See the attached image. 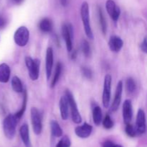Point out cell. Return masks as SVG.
Here are the masks:
<instances>
[{
    "label": "cell",
    "mask_w": 147,
    "mask_h": 147,
    "mask_svg": "<svg viewBox=\"0 0 147 147\" xmlns=\"http://www.w3.org/2000/svg\"><path fill=\"white\" fill-rule=\"evenodd\" d=\"M80 17H81L83 29H84L86 36L90 40H93L94 36H93V30L90 25V11H89V5L87 1H84L82 4L81 7H80Z\"/></svg>",
    "instance_id": "6da1fadb"
},
{
    "label": "cell",
    "mask_w": 147,
    "mask_h": 147,
    "mask_svg": "<svg viewBox=\"0 0 147 147\" xmlns=\"http://www.w3.org/2000/svg\"><path fill=\"white\" fill-rule=\"evenodd\" d=\"M18 120L14 114H9L4 118L3 121V131L4 135L8 139L14 138Z\"/></svg>",
    "instance_id": "7a4b0ae2"
},
{
    "label": "cell",
    "mask_w": 147,
    "mask_h": 147,
    "mask_svg": "<svg viewBox=\"0 0 147 147\" xmlns=\"http://www.w3.org/2000/svg\"><path fill=\"white\" fill-rule=\"evenodd\" d=\"M24 62L28 70L29 76L32 81L38 79L40 76V61L38 59H33L30 56H26Z\"/></svg>",
    "instance_id": "3957f363"
},
{
    "label": "cell",
    "mask_w": 147,
    "mask_h": 147,
    "mask_svg": "<svg viewBox=\"0 0 147 147\" xmlns=\"http://www.w3.org/2000/svg\"><path fill=\"white\" fill-rule=\"evenodd\" d=\"M65 96L67 97V101L69 103V107H70V113H71V118L72 120L76 124H79L82 121V117L80 115V112L78 108L77 104H76L75 98L73 97V94L69 90H66Z\"/></svg>",
    "instance_id": "277c9868"
},
{
    "label": "cell",
    "mask_w": 147,
    "mask_h": 147,
    "mask_svg": "<svg viewBox=\"0 0 147 147\" xmlns=\"http://www.w3.org/2000/svg\"><path fill=\"white\" fill-rule=\"evenodd\" d=\"M31 122L32 129L36 135H40L42 130V115L41 112L36 108H32L30 110Z\"/></svg>",
    "instance_id": "5b68a950"
},
{
    "label": "cell",
    "mask_w": 147,
    "mask_h": 147,
    "mask_svg": "<svg viewBox=\"0 0 147 147\" xmlns=\"http://www.w3.org/2000/svg\"><path fill=\"white\" fill-rule=\"evenodd\" d=\"M30 39V31L25 26L18 27L14 34V43L20 47H24Z\"/></svg>",
    "instance_id": "8992f818"
},
{
    "label": "cell",
    "mask_w": 147,
    "mask_h": 147,
    "mask_svg": "<svg viewBox=\"0 0 147 147\" xmlns=\"http://www.w3.org/2000/svg\"><path fill=\"white\" fill-rule=\"evenodd\" d=\"M111 76L110 74H106L104 78L103 95H102V102L105 108H109L110 104L111 96Z\"/></svg>",
    "instance_id": "52a82bcc"
},
{
    "label": "cell",
    "mask_w": 147,
    "mask_h": 147,
    "mask_svg": "<svg viewBox=\"0 0 147 147\" xmlns=\"http://www.w3.org/2000/svg\"><path fill=\"white\" fill-rule=\"evenodd\" d=\"M62 35L65 42V46L68 52L73 50V29L70 24H64L62 27Z\"/></svg>",
    "instance_id": "ba28073f"
},
{
    "label": "cell",
    "mask_w": 147,
    "mask_h": 147,
    "mask_svg": "<svg viewBox=\"0 0 147 147\" xmlns=\"http://www.w3.org/2000/svg\"><path fill=\"white\" fill-rule=\"evenodd\" d=\"M53 63H54V55H53V50L51 47H48L46 50L45 56V71L46 77L47 80L51 77L52 71H53Z\"/></svg>",
    "instance_id": "9c48e42d"
},
{
    "label": "cell",
    "mask_w": 147,
    "mask_h": 147,
    "mask_svg": "<svg viewBox=\"0 0 147 147\" xmlns=\"http://www.w3.org/2000/svg\"><path fill=\"white\" fill-rule=\"evenodd\" d=\"M106 8L109 16L113 21H118L121 14L120 8L116 5L113 0H107L106 3Z\"/></svg>",
    "instance_id": "30bf717a"
},
{
    "label": "cell",
    "mask_w": 147,
    "mask_h": 147,
    "mask_svg": "<svg viewBox=\"0 0 147 147\" xmlns=\"http://www.w3.org/2000/svg\"><path fill=\"white\" fill-rule=\"evenodd\" d=\"M136 129L137 134H143L146 131V115L142 109L138 110L136 120Z\"/></svg>",
    "instance_id": "8fae6325"
},
{
    "label": "cell",
    "mask_w": 147,
    "mask_h": 147,
    "mask_svg": "<svg viewBox=\"0 0 147 147\" xmlns=\"http://www.w3.org/2000/svg\"><path fill=\"white\" fill-rule=\"evenodd\" d=\"M123 82L122 81H119L118 82L117 86L116 89V92H115L114 99H113V102H112L111 108V110L113 112H116L118 110L120 106L121 102V97H122V92H123Z\"/></svg>",
    "instance_id": "7c38bea8"
},
{
    "label": "cell",
    "mask_w": 147,
    "mask_h": 147,
    "mask_svg": "<svg viewBox=\"0 0 147 147\" xmlns=\"http://www.w3.org/2000/svg\"><path fill=\"white\" fill-rule=\"evenodd\" d=\"M133 118V106L130 99H126L123 104V118L125 124L131 123Z\"/></svg>",
    "instance_id": "4fadbf2b"
},
{
    "label": "cell",
    "mask_w": 147,
    "mask_h": 147,
    "mask_svg": "<svg viewBox=\"0 0 147 147\" xmlns=\"http://www.w3.org/2000/svg\"><path fill=\"white\" fill-rule=\"evenodd\" d=\"M93 131V127L88 122H84L82 125L77 126L75 129L76 135L81 138H86L89 137Z\"/></svg>",
    "instance_id": "5bb4252c"
},
{
    "label": "cell",
    "mask_w": 147,
    "mask_h": 147,
    "mask_svg": "<svg viewBox=\"0 0 147 147\" xmlns=\"http://www.w3.org/2000/svg\"><path fill=\"white\" fill-rule=\"evenodd\" d=\"M123 46V41L117 35H112L109 41V48L114 53H118L121 50Z\"/></svg>",
    "instance_id": "9a60e30c"
},
{
    "label": "cell",
    "mask_w": 147,
    "mask_h": 147,
    "mask_svg": "<svg viewBox=\"0 0 147 147\" xmlns=\"http://www.w3.org/2000/svg\"><path fill=\"white\" fill-rule=\"evenodd\" d=\"M59 107H60V117L63 120H67L69 117V107L68 101H67L66 96H63L60 97L59 102Z\"/></svg>",
    "instance_id": "2e32d148"
},
{
    "label": "cell",
    "mask_w": 147,
    "mask_h": 147,
    "mask_svg": "<svg viewBox=\"0 0 147 147\" xmlns=\"http://www.w3.org/2000/svg\"><path fill=\"white\" fill-rule=\"evenodd\" d=\"M20 135L23 144L25 147H32L31 141H30V131H29V126L27 124L24 123L20 127Z\"/></svg>",
    "instance_id": "e0dca14e"
},
{
    "label": "cell",
    "mask_w": 147,
    "mask_h": 147,
    "mask_svg": "<svg viewBox=\"0 0 147 147\" xmlns=\"http://www.w3.org/2000/svg\"><path fill=\"white\" fill-rule=\"evenodd\" d=\"M11 75V69L8 64L2 63L0 64V82L7 83L9 82Z\"/></svg>",
    "instance_id": "ac0fdd59"
},
{
    "label": "cell",
    "mask_w": 147,
    "mask_h": 147,
    "mask_svg": "<svg viewBox=\"0 0 147 147\" xmlns=\"http://www.w3.org/2000/svg\"><path fill=\"white\" fill-rule=\"evenodd\" d=\"M39 28L43 33H50L53 30V22L49 18H43L39 22Z\"/></svg>",
    "instance_id": "d6986e66"
},
{
    "label": "cell",
    "mask_w": 147,
    "mask_h": 147,
    "mask_svg": "<svg viewBox=\"0 0 147 147\" xmlns=\"http://www.w3.org/2000/svg\"><path fill=\"white\" fill-rule=\"evenodd\" d=\"M11 84L12 89L17 93H22V92H24L22 82L18 76H13L11 81Z\"/></svg>",
    "instance_id": "ffe728a7"
},
{
    "label": "cell",
    "mask_w": 147,
    "mask_h": 147,
    "mask_svg": "<svg viewBox=\"0 0 147 147\" xmlns=\"http://www.w3.org/2000/svg\"><path fill=\"white\" fill-rule=\"evenodd\" d=\"M93 120L96 125H99L103 121L102 110L99 106H95L93 108Z\"/></svg>",
    "instance_id": "44dd1931"
},
{
    "label": "cell",
    "mask_w": 147,
    "mask_h": 147,
    "mask_svg": "<svg viewBox=\"0 0 147 147\" xmlns=\"http://www.w3.org/2000/svg\"><path fill=\"white\" fill-rule=\"evenodd\" d=\"M62 70H63V65H62V63H60V62H58V63H57V65H56L54 76H53L51 84H50L51 88H54L55 86V85L57 84V82H58L59 79H60V76H61Z\"/></svg>",
    "instance_id": "7402d4cb"
},
{
    "label": "cell",
    "mask_w": 147,
    "mask_h": 147,
    "mask_svg": "<svg viewBox=\"0 0 147 147\" xmlns=\"http://www.w3.org/2000/svg\"><path fill=\"white\" fill-rule=\"evenodd\" d=\"M50 128H51V133L53 136L61 137L63 135V129L57 121L52 120L50 122Z\"/></svg>",
    "instance_id": "603a6c76"
},
{
    "label": "cell",
    "mask_w": 147,
    "mask_h": 147,
    "mask_svg": "<svg viewBox=\"0 0 147 147\" xmlns=\"http://www.w3.org/2000/svg\"><path fill=\"white\" fill-rule=\"evenodd\" d=\"M27 92L26 90H24V92H23L22 105V107L20 109V110L17 111V112L14 114L16 118H17L18 120H20V118L22 117V115H24V112H25L26 110V108H27Z\"/></svg>",
    "instance_id": "cb8c5ba5"
},
{
    "label": "cell",
    "mask_w": 147,
    "mask_h": 147,
    "mask_svg": "<svg viewBox=\"0 0 147 147\" xmlns=\"http://www.w3.org/2000/svg\"><path fill=\"white\" fill-rule=\"evenodd\" d=\"M98 18H99V23H100V29L103 33V35H106L107 33V22H106V20L105 18V16L103 14V11L100 9V7H98Z\"/></svg>",
    "instance_id": "d4e9b609"
},
{
    "label": "cell",
    "mask_w": 147,
    "mask_h": 147,
    "mask_svg": "<svg viewBox=\"0 0 147 147\" xmlns=\"http://www.w3.org/2000/svg\"><path fill=\"white\" fill-rule=\"evenodd\" d=\"M80 48H81L82 52H83V53L86 57L89 58L91 56V49H90V44H89V43L87 40H83L82 41Z\"/></svg>",
    "instance_id": "484cf974"
},
{
    "label": "cell",
    "mask_w": 147,
    "mask_h": 147,
    "mask_svg": "<svg viewBox=\"0 0 147 147\" xmlns=\"http://www.w3.org/2000/svg\"><path fill=\"white\" fill-rule=\"evenodd\" d=\"M126 89L129 93H133L136 89V84L134 79L129 77L126 81Z\"/></svg>",
    "instance_id": "4316f807"
},
{
    "label": "cell",
    "mask_w": 147,
    "mask_h": 147,
    "mask_svg": "<svg viewBox=\"0 0 147 147\" xmlns=\"http://www.w3.org/2000/svg\"><path fill=\"white\" fill-rule=\"evenodd\" d=\"M102 124H103V126L106 129H111V128H113V125H114V122H113L111 117L109 114H107V115L105 116V118L103 119Z\"/></svg>",
    "instance_id": "83f0119b"
},
{
    "label": "cell",
    "mask_w": 147,
    "mask_h": 147,
    "mask_svg": "<svg viewBox=\"0 0 147 147\" xmlns=\"http://www.w3.org/2000/svg\"><path fill=\"white\" fill-rule=\"evenodd\" d=\"M125 131L126 134L130 137H135L137 135V131H136V128L133 126V125L131 123L126 124V128H125Z\"/></svg>",
    "instance_id": "f1b7e54d"
},
{
    "label": "cell",
    "mask_w": 147,
    "mask_h": 147,
    "mask_svg": "<svg viewBox=\"0 0 147 147\" xmlns=\"http://www.w3.org/2000/svg\"><path fill=\"white\" fill-rule=\"evenodd\" d=\"M70 144H71V142H70V138L67 135H65L58 141L56 147H70Z\"/></svg>",
    "instance_id": "f546056e"
},
{
    "label": "cell",
    "mask_w": 147,
    "mask_h": 147,
    "mask_svg": "<svg viewBox=\"0 0 147 147\" xmlns=\"http://www.w3.org/2000/svg\"><path fill=\"white\" fill-rule=\"evenodd\" d=\"M81 73L83 76L88 79H90L93 77V71L88 67H82Z\"/></svg>",
    "instance_id": "4dcf8cb0"
},
{
    "label": "cell",
    "mask_w": 147,
    "mask_h": 147,
    "mask_svg": "<svg viewBox=\"0 0 147 147\" xmlns=\"http://www.w3.org/2000/svg\"><path fill=\"white\" fill-rule=\"evenodd\" d=\"M141 49L144 53L147 54V35L144 38L142 44H141Z\"/></svg>",
    "instance_id": "1f68e13d"
},
{
    "label": "cell",
    "mask_w": 147,
    "mask_h": 147,
    "mask_svg": "<svg viewBox=\"0 0 147 147\" xmlns=\"http://www.w3.org/2000/svg\"><path fill=\"white\" fill-rule=\"evenodd\" d=\"M115 144H113L112 141H106L103 143V147H113Z\"/></svg>",
    "instance_id": "d6a6232c"
},
{
    "label": "cell",
    "mask_w": 147,
    "mask_h": 147,
    "mask_svg": "<svg viewBox=\"0 0 147 147\" xmlns=\"http://www.w3.org/2000/svg\"><path fill=\"white\" fill-rule=\"evenodd\" d=\"M6 24V20H4V17H0V28H2L5 26Z\"/></svg>",
    "instance_id": "836d02e7"
},
{
    "label": "cell",
    "mask_w": 147,
    "mask_h": 147,
    "mask_svg": "<svg viewBox=\"0 0 147 147\" xmlns=\"http://www.w3.org/2000/svg\"><path fill=\"white\" fill-rule=\"evenodd\" d=\"M60 2H61V4L64 7H66L68 4V0H60Z\"/></svg>",
    "instance_id": "e575fe53"
},
{
    "label": "cell",
    "mask_w": 147,
    "mask_h": 147,
    "mask_svg": "<svg viewBox=\"0 0 147 147\" xmlns=\"http://www.w3.org/2000/svg\"><path fill=\"white\" fill-rule=\"evenodd\" d=\"M14 1L16 3V4H21L23 0H14Z\"/></svg>",
    "instance_id": "d590c367"
},
{
    "label": "cell",
    "mask_w": 147,
    "mask_h": 147,
    "mask_svg": "<svg viewBox=\"0 0 147 147\" xmlns=\"http://www.w3.org/2000/svg\"><path fill=\"white\" fill-rule=\"evenodd\" d=\"M113 147H123V146H121V145H118V144H114V146H113Z\"/></svg>",
    "instance_id": "8d00e7d4"
}]
</instances>
